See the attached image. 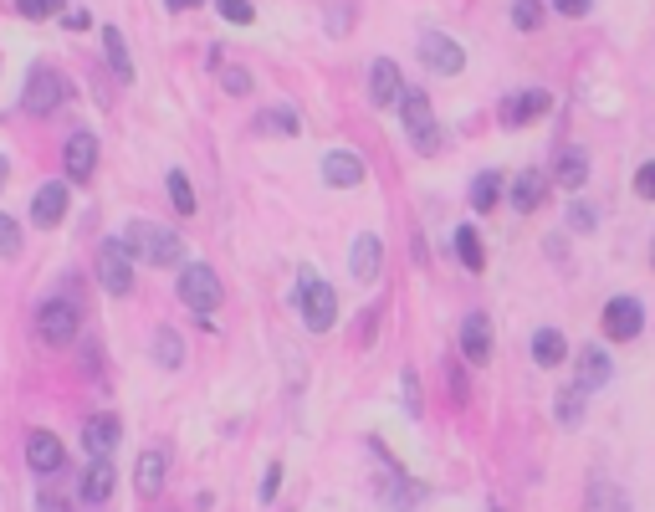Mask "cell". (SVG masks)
Returning <instances> with one entry per match:
<instances>
[{
	"mask_svg": "<svg viewBox=\"0 0 655 512\" xmlns=\"http://www.w3.org/2000/svg\"><path fill=\"white\" fill-rule=\"evenodd\" d=\"M123 246H128V256H134V262H144V267H180V262H185L180 231H174V226H159V221H128Z\"/></svg>",
	"mask_w": 655,
	"mask_h": 512,
	"instance_id": "cell-1",
	"label": "cell"
},
{
	"mask_svg": "<svg viewBox=\"0 0 655 512\" xmlns=\"http://www.w3.org/2000/svg\"><path fill=\"white\" fill-rule=\"evenodd\" d=\"M297 318H302V328H308V333H328L338 323V297H333V287L318 272H302L297 277Z\"/></svg>",
	"mask_w": 655,
	"mask_h": 512,
	"instance_id": "cell-2",
	"label": "cell"
},
{
	"mask_svg": "<svg viewBox=\"0 0 655 512\" xmlns=\"http://www.w3.org/2000/svg\"><path fill=\"white\" fill-rule=\"evenodd\" d=\"M82 328V308L72 303V297H47V303L36 308V333L47 349H67L72 338Z\"/></svg>",
	"mask_w": 655,
	"mask_h": 512,
	"instance_id": "cell-3",
	"label": "cell"
},
{
	"mask_svg": "<svg viewBox=\"0 0 655 512\" xmlns=\"http://www.w3.org/2000/svg\"><path fill=\"white\" fill-rule=\"evenodd\" d=\"M221 297H226V287H221V277H215V267H205V262H185L180 267V303L185 308L210 318L215 308H221Z\"/></svg>",
	"mask_w": 655,
	"mask_h": 512,
	"instance_id": "cell-4",
	"label": "cell"
},
{
	"mask_svg": "<svg viewBox=\"0 0 655 512\" xmlns=\"http://www.w3.org/2000/svg\"><path fill=\"white\" fill-rule=\"evenodd\" d=\"M599 328H604V338L609 344H635V338L645 333V303L640 297H609L604 303V313H599Z\"/></svg>",
	"mask_w": 655,
	"mask_h": 512,
	"instance_id": "cell-5",
	"label": "cell"
},
{
	"mask_svg": "<svg viewBox=\"0 0 655 512\" xmlns=\"http://www.w3.org/2000/svg\"><path fill=\"white\" fill-rule=\"evenodd\" d=\"M67 77L62 72H52V67H31V77H26V93H21V108L31 113V118H47V113H57V103H67Z\"/></svg>",
	"mask_w": 655,
	"mask_h": 512,
	"instance_id": "cell-6",
	"label": "cell"
},
{
	"mask_svg": "<svg viewBox=\"0 0 655 512\" xmlns=\"http://www.w3.org/2000/svg\"><path fill=\"white\" fill-rule=\"evenodd\" d=\"M400 118H405V134H410V144H415L420 154H430L435 144H441V128H435V108H430L425 93L405 88V98H400Z\"/></svg>",
	"mask_w": 655,
	"mask_h": 512,
	"instance_id": "cell-7",
	"label": "cell"
},
{
	"mask_svg": "<svg viewBox=\"0 0 655 512\" xmlns=\"http://www.w3.org/2000/svg\"><path fill=\"white\" fill-rule=\"evenodd\" d=\"M98 282L108 297H128L134 292V256H128L123 241H103L98 246Z\"/></svg>",
	"mask_w": 655,
	"mask_h": 512,
	"instance_id": "cell-8",
	"label": "cell"
},
{
	"mask_svg": "<svg viewBox=\"0 0 655 512\" xmlns=\"http://www.w3.org/2000/svg\"><path fill=\"white\" fill-rule=\"evenodd\" d=\"M420 62H425L435 77H461V67H466V52L456 47L451 36H441V31H425V36H420Z\"/></svg>",
	"mask_w": 655,
	"mask_h": 512,
	"instance_id": "cell-9",
	"label": "cell"
},
{
	"mask_svg": "<svg viewBox=\"0 0 655 512\" xmlns=\"http://www.w3.org/2000/svg\"><path fill=\"white\" fill-rule=\"evenodd\" d=\"M62 169H67L72 185H87V180H93V169H98V139L87 134V128H77V134L62 144Z\"/></svg>",
	"mask_w": 655,
	"mask_h": 512,
	"instance_id": "cell-10",
	"label": "cell"
},
{
	"mask_svg": "<svg viewBox=\"0 0 655 512\" xmlns=\"http://www.w3.org/2000/svg\"><path fill=\"white\" fill-rule=\"evenodd\" d=\"M26 461H31L36 477H57V472H67V446L52 431H31L26 436Z\"/></svg>",
	"mask_w": 655,
	"mask_h": 512,
	"instance_id": "cell-11",
	"label": "cell"
},
{
	"mask_svg": "<svg viewBox=\"0 0 655 512\" xmlns=\"http://www.w3.org/2000/svg\"><path fill=\"white\" fill-rule=\"evenodd\" d=\"M461 359L471 369H482L492 359V318L487 313H466L461 318Z\"/></svg>",
	"mask_w": 655,
	"mask_h": 512,
	"instance_id": "cell-12",
	"label": "cell"
},
{
	"mask_svg": "<svg viewBox=\"0 0 655 512\" xmlns=\"http://www.w3.org/2000/svg\"><path fill=\"white\" fill-rule=\"evenodd\" d=\"M323 180H328L333 190H354V185L369 180V164H364L354 149H333V154H323Z\"/></svg>",
	"mask_w": 655,
	"mask_h": 512,
	"instance_id": "cell-13",
	"label": "cell"
},
{
	"mask_svg": "<svg viewBox=\"0 0 655 512\" xmlns=\"http://www.w3.org/2000/svg\"><path fill=\"white\" fill-rule=\"evenodd\" d=\"M553 108V93H543V88H528V93H512L507 103H502V128H528L533 118H543Z\"/></svg>",
	"mask_w": 655,
	"mask_h": 512,
	"instance_id": "cell-14",
	"label": "cell"
},
{
	"mask_svg": "<svg viewBox=\"0 0 655 512\" xmlns=\"http://www.w3.org/2000/svg\"><path fill=\"white\" fill-rule=\"evenodd\" d=\"M369 98H374V108H400V98H405V77L389 57H374V67H369Z\"/></svg>",
	"mask_w": 655,
	"mask_h": 512,
	"instance_id": "cell-15",
	"label": "cell"
},
{
	"mask_svg": "<svg viewBox=\"0 0 655 512\" xmlns=\"http://www.w3.org/2000/svg\"><path fill=\"white\" fill-rule=\"evenodd\" d=\"M507 195H512L517 216H533V210L548 200V175H543V169H522V175L507 185Z\"/></svg>",
	"mask_w": 655,
	"mask_h": 512,
	"instance_id": "cell-16",
	"label": "cell"
},
{
	"mask_svg": "<svg viewBox=\"0 0 655 512\" xmlns=\"http://www.w3.org/2000/svg\"><path fill=\"white\" fill-rule=\"evenodd\" d=\"M609 374H615V364H609V354L604 349H579V374H574V390H584V395H594V390H604L609 384Z\"/></svg>",
	"mask_w": 655,
	"mask_h": 512,
	"instance_id": "cell-17",
	"label": "cell"
},
{
	"mask_svg": "<svg viewBox=\"0 0 655 512\" xmlns=\"http://www.w3.org/2000/svg\"><path fill=\"white\" fill-rule=\"evenodd\" d=\"M113 482H118L113 461H108V456H93V461H87V472H82V502L103 507V502L113 497Z\"/></svg>",
	"mask_w": 655,
	"mask_h": 512,
	"instance_id": "cell-18",
	"label": "cell"
},
{
	"mask_svg": "<svg viewBox=\"0 0 655 512\" xmlns=\"http://www.w3.org/2000/svg\"><path fill=\"white\" fill-rule=\"evenodd\" d=\"M553 185H563V190H584L589 185V159H584V149H558L553 154Z\"/></svg>",
	"mask_w": 655,
	"mask_h": 512,
	"instance_id": "cell-19",
	"label": "cell"
},
{
	"mask_svg": "<svg viewBox=\"0 0 655 512\" xmlns=\"http://www.w3.org/2000/svg\"><path fill=\"white\" fill-rule=\"evenodd\" d=\"M62 216H67V185H62V180L41 185L36 200H31V221H36V226H62Z\"/></svg>",
	"mask_w": 655,
	"mask_h": 512,
	"instance_id": "cell-20",
	"label": "cell"
},
{
	"mask_svg": "<svg viewBox=\"0 0 655 512\" xmlns=\"http://www.w3.org/2000/svg\"><path fill=\"white\" fill-rule=\"evenodd\" d=\"M118 441H123V420L118 415H93V420L82 425V446L93 451V456H108Z\"/></svg>",
	"mask_w": 655,
	"mask_h": 512,
	"instance_id": "cell-21",
	"label": "cell"
},
{
	"mask_svg": "<svg viewBox=\"0 0 655 512\" xmlns=\"http://www.w3.org/2000/svg\"><path fill=\"white\" fill-rule=\"evenodd\" d=\"M425 502V487L420 482H405L400 466H389V482H384V507L389 512H415Z\"/></svg>",
	"mask_w": 655,
	"mask_h": 512,
	"instance_id": "cell-22",
	"label": "cell"
},
{
	"mask_svg": "<svg viewBox=\"0 0 655 512\" xmlns=\"http://www.w3.org/2000/svg\"><path fill=\"white\" fill-rule=\"evenodd\" d=\"M134 487H139V497H144V502H154V497L164 492V451H159V446L139 451V466H134Z\"/></svg>",
	"mask_w": 655,
	"mask_h": 512,
	"instance_id": "cell-23",
	"label": "cell"
},
{
	"mask_svg": "<svg viewBox=\"0 0 655 512\" xmlns=\"http://www.w3.org/2000/svg\"><path fill=\"white\" fill-rule=\"evenodd\" d=\"M348 267H354V277L359 282H374L379 277V267H384V246H379V236H354V251H348Z\"/></svg>",
	"mask_w": 655,
	"mask_h": 512,
	"instance_id": "cell-24",
	"label": "cell"
},
{
	"mask_svg": "<svg viewBox=\"0 0 655 512\" xmlns=\"http://www.w3.org/2000/svg\"><path fill=\"white\" fill-rule=\"evenodd\" d=\"M569 359V338H563L558 328H538L533 333V364L538 369H553V364H563Z\"/></svg>",
	"mask_w": 655,
	"mask_h": 512,
	"instance_id": "cell-25",
	"label": "cell"
},
{
	"mask_svg": "<svg viewBox=\"0 0 655 512\" xmlns=\"http://www.w3.org/2000/svg\"><path fill=\"white\" fill-rule=\"evenodd\" d=\"M584 512H630V497H625V487H615V482H589V492H584Z\"/></svg>",
	"mask_w": 655,
	"mask_h": 512,
	"instance_id": "cell-26",
	"label": "cell"
},
{
	"mask_svg": "<svg viewBox=\"0 0 655 512\" xmlns=\"http://www.w3.org/2000/svg\"><path fill=\"white\" fill-rule=\"evenodd\" d=\"M103 52H108V72L118 82H134V57H128V41L118 26H103Z\"/></svg>",
	"mask_w": 655,
	"mask_h": 512,
	"instance_id": "cell-27",
	"label": "cell"
},
{
	"mask_svg": "<svg viewBox=\"0 0 655 512\" xmlns=\"http://www.w3.org/2000/svg\"><path fill=\"white\" fill-rule=\"evenodd\" d=\"M497 200H502V175H497V169H482V175L471 180V210H476V216H492Z\"/></svg>",
	"mask_w": 655,
	"mask_h": 512,
	"instance_id": "cell-28",
	"label": "cell"
},
{
	"mask_svg": "<svg viewBox=\"0 0 655 512\" xmlns=\"http://www.w3.org/2000/svg\"><path fill=\"white\" fill-rule=\"evenodd\" d=\"M154 364H159V369H180V364H185V338L174 333V328H159V333H154Z\"/></svg>",
	"mask_w": 655,
	"mask_h": 512,
	"instance_id": "cell-29",
	"label": "cell"
},
{
	"mask_svg": "<svg viewBox=\"0 0 655 512\" xmlns=\"http://www.w3.org/2000/svg\"><path fill=\"white\" fill-rule=\"evenodd\" d=\"M456 256H461V267H471V272L487 267V246H482V236H476V226H456Z\"/></svg>",
	"mask_w": 655,
	"mask_h": 512,
	"instance_id": "cell-30",
	"label": "cell"
},
{
	"mask_svg": "<svg viewBox=\"0 0 655 512\" xmlns=\"http://www.w3.org/2000/svg\"><path fill=\"white\" fill-rule=\"evenodd\" d=\"M169 200H174V210H180V216H195V190H190V175L185 169H169Z\"/></svg>",
	"mask_w": 655,
	"mask_h": 512,
	"instance_id": "cell-31",
	"label": "cell"
},
{
	"mask_svg": "<svg viewBox=\"0 0 655 512\" xmlns=\"http://www.w3.org/2000/svg\"><path fill=\"white\" fill-rule=\"evenodd\" d=\"M256 128H261V134H287L292 139L297 134V113L292 108H267V113L256 118Z\"/></svg>",
	"mask_w": 655,
	"mask_h": 512,
	"instance_id": "cell-32",
	"label": "cell"
},
{
	"mask_svg": "<svg viewBox=\"0 0 655 512\" xmlns=\"http://www.w3.org/2000/svg\"><path fill=\"white\" fill-rule=\"evenodd\" d=\"M558 420L569 425V431H574V425L584 420V390H574V384H563V395H558Z\"/></svg>",
	"mask_w": 655,
	"mask_h": 512,
	"instance_id": "cell-33",
	"label": "cell"
},
{
	"mask_svg": "<svg viewBox=\"0 0 655 512\" xmlns=\"http://www.w3.org/2000/svg\"><path fill=\"white\" fill-rule=\"evenodd\" d=\"M512 26L517 31H538L543 26V0H517V6H512Z\"/></svg>",
	"mask_w": 655,
	"mask_h": 512,
	"instance_id": "cell-34",
	"label": "cell"
},
{
	"mask_svg": "<svg viewBox=\"0 0 655 512\" xmlns=\"http://www.w3.org/2000/svg\"><path fill=\"white\" fill-rule=\"evenodd\" d=\"M594 226H599V205H589V200H574V205H569V231L589 236Z\"/></svg>",
	"mask_w": 655,
	"mask_h": 512,
	"instance_id": "cell-35",
	"label": "cell"
},
{
	"mask_svg": "<svg viewBox=\"0 0 655 512\" xmlns=\"http://www.w3.org/2000/svg\"><path fill=\"white\" fill-rule=\"evenodd\" d=\"M215 11H221V21H231V26H251L256 21L251 0H215Z\"/></svg>",
	"mask_w": 655,
	"mask_h": 512,
	"instance_id": "cell-36",
	"label": "cell"
},
{
	"mask_svg": "<svg viewBox=\"0 0 655 512\" xmlns=\"http://www.w3.org/2000/svg\"><path fill=\"white\" fill-rule=\"evenodd\" d=\"M400 395H405V410H410V415H420V410H425V405H420V374H415L410 364L400 369Z\"/></svg>",
	"mask_w": 655,
	"mask_h": 512,
	"instance_id": "cell-37",
	"label": "cell"
},
{
	"mask_svg": "<svg viewBox=\"0 0 655 512\" xmlns=\"http://www.w3.org/2000/svg\"><path fill=\"white\" fill-rule=\"evenodd\" d=\"M221 88H226L231 98H246V93H251V72H246V67H221Z\"/></svg>",
	"mask_w": 655,
	"mask_h": 512,
	"instance_id": "cell-38",
	"label": "cell"
},
{
	"mask_svg": "<svg viewBox=\"0 0 655 512\" xmlns=\"http://www.w3.org/2000/svg\"><path fill=\"white\" fill-rule=\"evenodd\" d=\"M16 11H21L26 21H47V16L62 11V0H16Z\"/></svg>",
	"mask_w": 655,
	"mask_h": 512,
	"instance_id": "cell-39",
	"label": "cell"
},
{
	"mask_svg": "<svg viewBox=\"0 0 655 512\" xmlns=\"http://www.w3.org/2000/svg\"><path fill=\"white\" fill-rule=\"evenodd\" d=\"M0 256H21V221L0 216Z\"/></svg>",
	"mask_w": 655,
	"mask_h": 512,
	"instance_id": "cell-40",
	"label": "cell"
},
{
	"mask_svg": "<svg viewBox=\"0 0 655 512\" xmlns=\"http://www.w3.org/2000/svg\"><path fill=\"white\" fill-rule=\"evenodd\" d=\"M277 487H282V466L272 461V466H267V477H261V487H256V497H261V507H267V502L277 497Z\"/></svg>",
	"mask_w": 655,
	"mask_h": 512,
	"instance_id": "cell-41",
	"label": "cell"
},
{
	"mask_svg": "<svg viewBox=\"0 0 655 512\" xmlns=\"http://www.w3.org/2000/svg\"><path fill=\"white\" fill-rule=\"evenodd\" d=\"M36 512H72V502H67L62 492H52V487H41V497H36Z\"/></svg>",
	"mask_w": 655,
	"mask_h": 512,
	"instance_id": "cell-42",
	"label": "cell"
},
{
	"mask_svg": "<svg viewBox=\"0 0 655 512\" xmlns=\"http://www.w3.org/2000/svg\"><path fill=\"white\" fill-rule=\"evenodd\" d=\"M635 195H640V200H655V164H640V169H635Z\"/></svg>",
	"mask_w": 655,
	"mask_h": 512,
	"instance_id": "cell-43",
	"label": "cell"
},
{
	"mask_svg": "<svg viewBox=\"0 0 655 512\" xmlns=\"http://www.w3.org/2000/svg\"><path fill=\"white\" fill-rule=\"evenodd\" d=\"M379 313H384V303H369V308H364V323H359V344H364V349H369V338H374Z\"/></svg>",
	"mask_w": 655,
	"mask_h": 512,
	"instance_id": "cell-44",
	"label": "cell"
},
{
	"mask_svg": "<svg viewBox=\"0 0 655 512\" xmlns=\"http://www.w3.org/2000/svg\"><path fill=\"white\" fill-rule=\"evenodd\" d=\"M446 384H451V400H456V405H466V374H461V364H451V369H446Z\"/></svg>",
	"mask_w": 655,
	"mask_h": 512,
	"instance_id": "cell-45",
	"label": "cell"
},
{
	"mask_svg": "<svg viewBox=\"0 0 655 512\" xmlns=\"http://www.w3.org/2000/svg\"><path fill=\"white\" fill-rule=\"evenodd\" d=\"M589 6H594V0H553V11H558V16H584Z\"/></svg>",
	"mask_w": 655,
	"mask_h": 512,
	"instance_id": "cell-46",
	"label": "cell"
},
{
	"mask_svg": "<svg viewBox=\"0 0 655 512\" xmlns=\"http://www.w3.org/2000/svg\"><path fill=\"white\" fill-rule=\"evenodd\" d=\"M87 21H93V16H87V11H67V21H62V26H67V31H82Z\"/></svg>",
	"mask_w": 655,
	"mask_h": 512,
	"instance_id": "cell-47",
	"label": "cell"
},
{
	"mask_svg": "<svg viewBox=\"0 0 655 512\" xmlns=\"http://www.w3.org/2000/svg\"><path fill=\"white\" fill-rule=\"evenodd\" d=\"M164 6H169V11H195L200 0H164Z\"/></svg>",
	"mask_w": 655,
	"mask_h": 512,
	"instance_id": "cell-48",
	"label": "cell"
},
{
	"mask_svg": "<svg viewBox=\"0 0 655 512\" xmlns=\"http://www.w3.org/2000/svg\"><path fill=\"white\" fill-rule=\"evenodd\" d=\"M6 180H11V159L0 154V190H6Z\"/></svg>",
	"mask_w": 655,
	"mask_h": 512,
	"instance_id": "cell-49",
	"label": "cell"
},
{
	"mask_svg": "<svg viewBox=\"0 0 655 512\" xmlns=\"http://www.w3.org/2000/svg\"><path fill=\"white\" fill-rule=\"evenodd\" d=\"M650 267H655V241H650Z\"/></svg>",
	"mask_w": 655,
	"mask_h": 512,
	"instance_id": "cell-50",
	"label": "cell"
}]
</instances>
